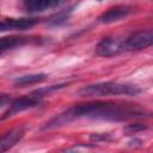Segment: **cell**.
<instances>
[{
	"label": "cell",
	"mask_w": 153,
	"mask_h": 153,
	"mask_svg": "<svg viewBox=\"0 0 153 153\" xmlns=\"http://www.w3.org/2000/svg\"><path fill=\"white\" fill-rule=\"evenodd\" d=\"M145 109L135 104H116L110 102H94L72 106L66 112L47 123L45 129L55 128L69 123L76 118H97L106 121H126L146 117Z\"/></svg>",
	"instance_id": "cell-1"
},
{
	"label": "cell",
	"mask_w": 153,
	"mask_h": 153,
	"mask_svg": "<svg viewBox=\"0 0 153 153\" xmlns=\"http://www.w3.org/2000/svg\"><path fill=\"white\" fill-rule=\"evenodd\" d=\"M141 88L133 84L103 81L82 86L78 94L81 97H108V96H137Z\"/></svg>",
	"instance_id": "cell-2"
},
{
	"label": "cell",
	"mask_w": 153,
	"mask_h": 153,
	"mask_svg": "<svg viewBox=\"0 0 153 153\" xmlns=\"http://www.w3.org/2000/svg\"><path fill=\"white\" fill-rule=\"evenodd\" d=\"M41 100H42V98L38 94H36L35 92H32L31 94H27V96L13 99L8 104V109L1 116V120L10 118V117H12V116H14V115H17V114H19L22 111L32 109V108L37 106L41 103Z\"/></svg>",
	"instance_id": "cell-3"
},
{
	"label": "cell",
	"mask_w": 153,
	"mask_h": 153,
	"mask_svg": "<svg viewBox=\"0 0 153 153\" xmlns=\"http://www.w3.org/2000/svg\"><path fill=\"white\" fill-rule=\"evenodd\" d=\"M153 43V32L152 30H141L130 35L126 41H123L124 51H136L145 48H148Z\"/></svg>",
	"instance_id": "cell-4"
},
{
	"label": "cell",
	"mask_w": 153,
	"mask_h": 153,
	"mask_svg": "<svg viewBox=\"0 0 153 153\" xmlns=\"http://www.w3.org/2000/svg\"><path fill=\"white\" fill-rule=\"evenodd\" d=\"M124 51L123 50V41L118 38H103L96 47V53L100 56H115L120 53Z\"/></svg>",
	"instance_id": "cell-5"
},
{
	"label": "cell",
	"mask_w": 153,
	"mask_h": 153,
	"mask_svg": "<svg viewBox=\"0 0 153 153\" xmlns=\"http://www.w3.org/2000/svg\"><path fill=\"white\" fill-rule=\"evenodd\" d=\"M37 23L35 18H10L0 20V32L1 31H13V30H26L32 27Z\"/></svg>",
	"instance_id": "cell-6"
},
{
	"label": "cell",
	"mask_w": 153,
	"mask_h": 153,
	"mask_svg": "<svg viewBox=\"0 0 153 153\" xmlns=\"http://www.w3.org/2000/svg\"><path fill=\"white\" fill-rule=\"evenodd\" d=\"M25 135V129L23 127L13 128L6 131L4 135L0 136V152L8 151L13 146H16Z\"/></svg>",
	"instance_id": "cell-7"
},
{
	"label": "cell",
	"mask_w": 153,
	"mask_h": 153,
	"mask_svg": "<svg viewBox=\"0 0 153 153\" xmlns=\"http://www.w3.org/2000/svg\"><path fill=\"white\" fill-rule=\"evenodd\" d=\"M131 11L133 10L129 6H115V7L109 8L103 14H100L98 19L103 24H110V23H115V22L124 19L126 17L130 14Z\"/></svg>",
	"instance_id": "cell-8"
},
{
	"label": "cell",
	"mask_w": 153,
	"mask_h": 153,
	"mask_svg": "<svg viewBox=\"0 0 153 153\" xmlns=\"http://www.w3.org/2000/svg\"><path fill=\"white\" fill-rule=\"evenodd\" d=\"M65 0H23L25 8L29 12H43L48 8L61 5Z\"/></svg>",
	"instance_id": "cell-9"
},
{
	"label": "cell",
	"mask_w": 153,
	"mask_h": 153,
	"mask_svg": "<svg viewBox=\"0 0 153 153\" xmlns=\"http://www.w3.org/2000/svg\"><path fill=\"white\" fill-rule=\"evenodd\" d=\"M47 74L44 73H37V74H29V75H22L14 79V84L17 86H26V85H32L37 82H42L47 79Z\"/></svg>",
	"instance_id": "cell-10"
},
{
	"label": "cell",
	"mask_w": 153,
	"mask_h": 153,
	"mask_svg": "<svg viewBox=\"0 0 153 153\" xmlns=\"http://www.w3.org/2000/svg\"><path fill=\"white\" fill-rule=\"evenodd\" d=\"M26 42L25 38L23 37H1L0 38V54L2 51H6V50H10V49H13L18 45H22Z\"/></svg>",
	"instance_id": "cell-11"
},
{
	"label": "cell",
	"mask_w": 153,
	"mask_h": 153,
	"mask_svg": "<svg viewBox=\"0 0 153 153\" xmlns=\"http://www.w3.org/2000/svg\"><path fill=\"white\" fill-rule=\"evenodd\" d=\"M148 127L146 124H141V123H134V124H128L124 128V131L128 134H136L139 131H142L145 129H147Z\"/></svg>",
	"instance_id": "cell-12"
},
{
	"label": "cell",
	"mask_w": 153,
	"mask_h": 153,
	"mask_svg": "<svg viewBox=\"0 0 153 153\" xmlns=\"http://www.w3.org/2000/svg\"><path fill=\"white\" fill-rule=\"evenodd\" d=\"M11 102H12V98L10 96H6V94H1L0 96V106L6 105V104L8 105Z\"/></svg>",
	"instance_id": "cell-13"
},
{
	"label": "cell",
	"mask_w": 153,
	"mask_h": 153,
	"mask_svg": "<svg viewBox=\"0 0 153 153\" xmlns=\"http://www.w3.org/2000/svg\"><path fill=\"white\" fill-rule=\"evenodd\" d=\"M98 1H102V0H98Z\"/></svg>",
	"instance_id": "cell-14"
}]
</instances>
